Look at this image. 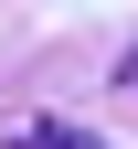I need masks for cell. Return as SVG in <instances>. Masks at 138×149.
I'll return each mask as SVG.
<instances>
[{"label":"cell","mask_w":138,"mask_h":149,"mask_svg":"<svg viewBox=\"0 0 138 149\" xmlns=\"http://www.w3.org/2000/svg\"><path fill=\"white\" fill-rule=\"evenodd\" d=\"M21 149H96V139H85L74 117H32V128H21Z\"/></svg>","instance_id":"cell-1"},{"label":"cell","mask_w":138,"mask_h":149,"mask_svg":"<svg viewBox=\"0 0 138 149\" xmlns=\"http://www.w3.org/2000/svg\"><path fill=\"white\" fill-rule=\"evenodd\" d=\"M117 85H128V96H138V53H117Z\"/></svg>","instance_id":"cell-2"}]
</instances>
